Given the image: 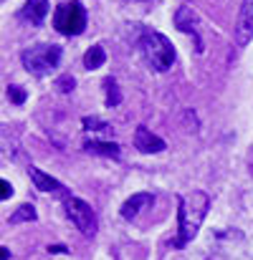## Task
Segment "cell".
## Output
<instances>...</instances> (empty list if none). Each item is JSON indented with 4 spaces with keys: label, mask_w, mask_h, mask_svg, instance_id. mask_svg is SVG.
<instances>
[{
    "label": "cell",
    "mask_w": 253,
    "mask_h": 260,
    "mask_svg": "<svg viewBox=\"0 0 253 260\" xmlns=\"http://www.w3.org/2000/svg\"><path fill=\"white\" fill-rule=\"evenodd\" d=\"M104 63H106V51L101 46H91L84 53V69H89V71H96Z\"/></svg>",
    "instance_id": "obj_13"
},
{
    "label": "cell",
    "mask_w": 253,
    "mask_h": 260,
    "mask_svg": "<svg viewBox=\"0 0 253 260\" xmlns=\"http://www.w3.org/2000/svg\"><path fill=\"white\" fill-rule=\"evenodd\" d=\"M139 51L147 58V63L155 71H160V74L170 71L172 63H175V48H172L167 36H162L160 30L142 28V33H139Z\"/></svg>",
    "instance_id": "obj_2"
},
{
    "label": "cell",
    "mask_w": 253,
    "mask_h": 260,
    "mask_svg": "<svg viewBox=\"0 0 253 260\" xmlns=\"http://www.w3.org/2000/svg\"><path fill=\"white\" fill-rule=\"evenodd\" d=\"M0 255H3V260H8V248L3 245V250H0Z\"/></svg>",
    "instance_id": "obj_21"
},
{
    "label": "cell",
    "mask_w": 253,
    "mask_h": 260,
    "mask_svg": "<svg viewBox=\"0 0 253 260\" xmlns=\"http://www.w3.org/2000/svg\"><path fill=\"white\" fill-rule=\"evenodd\" d=\"M200 23V18H198V13L190 8V5H180L177 8V13H175V25H177V30H182V33H190L192 38H195V46H198V53H203V41H200V36H198V25Z\"/></svg>",
    "instance_id": "obj_7"
},
{
    "label": "cell",
    "mask_w": 253,
    "mask_h": 260,
    "mask_svg": "<svg viewBox=\"0 0 253 260\" xmlns=\"http://www.w3.org/2000/svg\"><path fill=\"white\" fill-rule=\"evenodd\" d=\"M53 28L61 36H81L86 30V8L79 0L61 3L53 10Z\"/></svg>",
    "instance_id": "obj_4"
},
{
    "label": "cell",
    "mask_w": 253,
    "mask_h": 260,
    "mask_svg": "<svg viewBox=\"0 0 253 260\" xmlns=\"http://www.w3.org/2000/svg\"><path fill=\"white\" fill-rule=\"evenodd\" d=\"M48 10H51L48 0H25V5L20 8L18 15H20L25 23H31V25H41V23L46 20Z\"/></svg>",
    "instance_id": "obj_11"
},
{
    "label": "cell",
    "mask_w": 253,
    "mask_h": 260,
    "mask_svg": "<svg viewBox=\"0 0 253 260\" xmlns=\"http://www.w3.org/2000/svg\"><path fill=\"white\" fill-rule=\"evenodd\" d=\"M233 41L238 48H246L253 41V0H243L238 18H236V28H233Z\"/></svg>",
    "instance_id": "obj_6"
},
{
    "label": "cell",
    "mask_w": 253,
    "mask_h": 260,
    "mask_svg": "<svg viewBox=\"0 0 253 260\" xmlns=\"http://www.w3.org/2000/svg\"><path fill=\"white\" fill-rule=\"evenodd\" d=\"M36 217H38V212H36V207L25 202V205H20V207H18V210H15V212H13V215L8 217V225H20V222H33Z\"/></svg>",
    "instance_id": "obj_14"
},
{
    "label": "cell",
    "mask_w": 253,
    "mask_h": 260,
    "mask_svg": "<svg viewBox=\"0 0 253 260\" xmlns=\"http://www.w3.org/2000/svg\"><path fill=\"white\" fill-rule=\"evenodd\" d=\"M210 207V197L203 189H192L187 194H177V238H175V248H185L187 243H192L200 233V225L208 215Z\"/></svg>",
    "instance_id": "obj_1"
},
{
    "label": "cell",
    "mask_w": 253,
    "mask_h": 260,
    "mask_svg": "<svg viewBox=\"0 0 253 260\" xmlns=\"http://www.w3.org/2000/svg\"><path fill=\"white\" fill-rule=\"evenodd\" d=\"M104 93H106V106L109 109H114V106H119L122 104V93H119V86H117V81L109 76V79H104Z\"/></svg>",
    "instance_id": "obj_15"
},
{
    "label": "cell",
    "mask_w": 253,
    "mask_h": 260,
    "mask_svg": "<svg viewBox=\"0 0 253 260\" xmlns=\"http://www.w3.org/2000/svg\"><path fill=\"white\" fill-rule=\"evenodd\" d=\"M84 149L89 154H99V157H109V159H119V154H122V149H119L114 142H101V139L86 142Z\"/></svg>",
    "instance_id": "obj_12"
},
{
    "label": "cell",
    "mask_w": 253,
    "mask_h": 260,
    "mask_svg": "<svg viewBox=\"0 0 253 260\" xmlns=\"http://www.w3.org/2000/svg\"><path fill=\"white\" fill-rule=\"evenodd\" d=\"M56 86H59V91L69 93V91H74V86H76V81H74V76H61V79L56 81Z\"/></svg>",
    "instance_id": "obj_18"
},
{
    "label": "cell",
    "mask_w": 253,
    "mask_h": 260,
    "mask_svg": "<svg viewBox=\"0 0 253 260\" xmlns=\"http://www.w3.org/2000/svg\"><path fill=\"white\" fill-rule=\"evenodd\" d=\"M134 147L142 152V154H160V152H165V139H160L157 134H152L145 124L142 126H137L134 129Z\"/></svg>",
    "instance_id": "obj_8"
},
{
    "label": "cell",
    "mask_w": 253,
    "mask_h": 260,
    "mask_svg": "<svg viewBox=\"0 0 253 260\" xmlns=\"http://www.w3.org/2000/svg\"><path fill=\"white\" fill-rule=\"evenodd\" d=\"M152 205H155V194H150V192H137V194H132V197L122 205L119 215H122L124 220H134L145 207H152Z\"/></svg>",
    "instance_id": "obj_10"
},
{
    "label": "cell",
    "mask_w": 253,
    "mask_h": 260,
    "mask_svg": "<svg viewBox=\"0 0 253 260\" xmlns=\"http://www.w3.org/2000/svg\"><path fill=\"white\" fill-rule=\"evenodd\" d=\"M48 253H53V255H66L69 250H66L64 245H48Z\"/></svg>",
    "instance_id": "obj_20"
},
{
    "label": "cell",
    "mask_w": 253,
    "mask_h": 260,
    "mask_svg": "<svg viewBox=\"0 0 253 260\" xmlns=\"http://www.w3.org/2000/svg\"><path fill=\"white\" fill-rule=\"evenodd\" d=\"M8 99H10L15 106H23L25 99H28V93H25V88H20V86H8Z\"/></svg>",
    "instance_id": "obj_17"
},
{
    "label": "cell",
    "mask_w": 253,
    "mask_h": 260,
    "mask_svg": "<svg viewBox=\"0 0 253 260\" xmlns=\"http://www.w3.org/2000/svg\"><path fill=\"white\" fill-rule=\"evenodd\" d=\"M66 215H69V220L79 228V233L86 235V238H94L96 235V215H94V210H91V205L84 202L81 197H69L66 200Z\"/></svg>",
    "instance_id": "obj_5"
},
{
    "label": "cell",
    "mask_w": 253,
    "mask_h": 260,
    "mask_svg": "<svg viewBox=\"0 0 253 260\" xmlns=\"http://www.w3.org/2000/svg\"><path fill=\"white\" fill-rule=\"evenodd\" d=\"M81 124H84L86 132H99V134H109V124H106V121H101V119H96V116H84V119H81Z\"/></svg>",
    "instance_id": "obj_16"
},
{
    "label": "cell",
    "mask_w": 253,
    "mask_h": 260,
    "mask_svg": "<svg viewBox=\"0 0 253 260\" xmlns=\"http://www.w3.org/2000/svg\"><path fill=\"white\" fill-rule=\"evenodd\" d=\"M20 61L25 66L28 74L33 76H46L51 74L59 61H61V48L59 46H51V43H38V46H31L20 53Z\"/></svg>",
    "instance_id": "obj_3"
},
{
    "label": "cell",
    "mask_w": 253,
    "mask_h": 260,
    "mask_svg": "<svg viewBox=\"0 0 253 260\" xmlns=\"http://www.w3.org/2000/svg\"><path fill=\"white\" fill-rule=\"evenodd\" d=\"M31 174V179H33V184L41 189V192H51V194H56V197H64V200H69L71 194L66 192V187L56 179V177H51V174H46L43 170H38V167H31L28 170Z\"/></svg>",
    "instance_id": "obj_9"
},
{
    "label": "cell",
    "mask_w": 253,
    "mask_h": 260,
    "mask_svg": "<svg viewBox=\"0 0 253 260\" xmlns=\"http://www.w3.org/2000/svg\"><path fill=\"white\" fill-rule=\"evenodd\" d=\"M0 187H3V189H0V200H10V197H13V184H10L8 179H3Z\"/></svg>",
    "instance_id": "obj_19"
}]
</instances>
